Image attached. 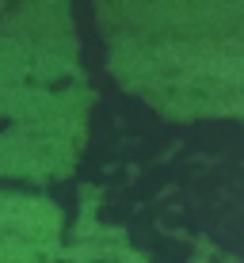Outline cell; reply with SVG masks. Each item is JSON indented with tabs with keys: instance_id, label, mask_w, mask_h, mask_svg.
<instances>
[{
	"instance_id": "1",
	"label": "cell",
	"mask_w": 244,
	"mask_h": 263,
	"mask_svg": "<svg viewBox=\"0 0 244 263\" xmlns=\"http://www.w3.org/2000/svg\"><path fill=\"white\" fill-rule=\"evenodd\" d=\"M46 244L27 240L20 233H0V263H39L46 256Z\"/></svg>"
}]
</instances>
